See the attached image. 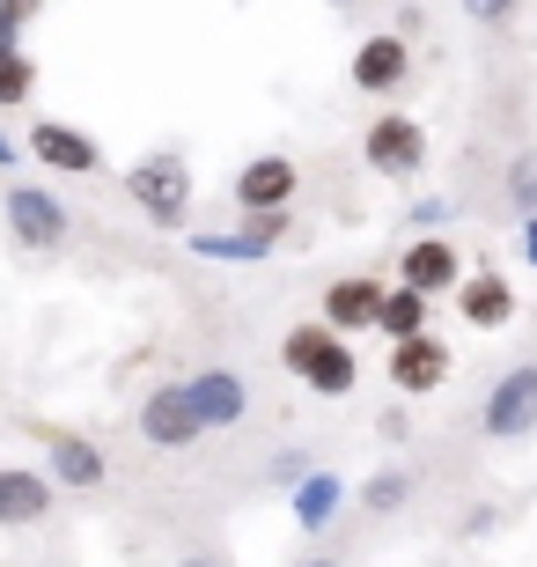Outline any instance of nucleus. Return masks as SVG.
<instances>
[{"mask_svg": "<svg viewBox=\"0 0 537 567\" xmlns=\"http://www.w3.org/2000/svg\"><path fill=\"white\" fill-rule=\"evenodd\" d=\"M280 369H288V377H302L317 399H347L353 377H361L339 324H295V332L280 339Z\"/></svg>", "mask_w": 537, "mask_h": 567, "instance_id": "1", "label": "nucleus"}, {"mask_svg": "<svg viewBox=\"0 0 537 567\" xmlns=\"http://www.w3.org/2000/svg\"><path fill=\"white\" fill-rule=\"evenodd\" d=\"M125 199H133L155 229H185V214H192V169H185V155H141V163L125 169Z\"/></svg>", "mask_w": 537, "mask_h": 567, "instance_id": "2", "label": "nucleus"}, {"mask_svg": "<svg viewBox=\"0 0 537 567\" xmlns=\"http://www.w3.org/2000/svg\"><path fill=\"white\" fill-rule=\"evenodd\" d=\"M478 427L486 442H523L537 435V361H516V369H500L486 405H478Z\"/></svg>", "mask_w": 537, "mask_h": 567, "instance_id": "3", "label": "nucleus"}, {"mask_svg": "<svg viewBox=\"0 0 537 567\" xmlns=\"http://www.w3.org/2000/svg\"><path fill=\"white\" fill-rule=\"evenodd\" d=\"M141 435H147V450H192L214 427L199 413V399H192V383H155L141 399Z\"/></svg>", "mask_w": 537, "mask_h": 567, "instance_id": "4", "label": "nucleus"}, {"mask_svg": "<svg viewBox=\"0 0 537 567\" xmlns=\"http://www.w3.org/2000/svg\"><path fill=\"white\" fill-rule=\"evenodd\" d=\"M0 214H8V236H16L22 251H66V236H74V214L38 185H16L0 199Z\"/></svg>", "mask_w": 537, "mask_h": 567, "instance_id": "5", "label": "nucleus"}, {"mask_svg": "<svg viewBox=\"0 0 537 567\" xmlns=\"http://www.w3.org/2000/svg\"><path fill=\"white\" fill-rule=\"evenodd\" d=\"M361 155H369L375 177H420L427 169V133H420V118H405V111H383L369 133H361Z\"/></svg>", "mask_w": 537, "mask_h": 567, "instance_id": "6", "label": "nucleus"}, {"mask_svg": "<svg viewBox=\"0 0 537 567\" xmlns=\"http://www.w3.org/2000/svg\"><path fill=\"white\" fill-rule=\"evenodd\" d=\"M44 464H52V480L66 494H96L111 480V457L89 435H74V427H44Z\"/></svg>", "mask_w": 537, "mask_h": 567, "instance_id": "7", "label": "nucleus"}, {"mask_svg": "<svg viewBox=\"0 0 537 567\" xmlns=\"http://www.w3.org/2000/svg\"><path fill=\"white\" fill-rule=\"evenodd\" d=\"M280 236H288V207H272V214H250L244 229H199L192 236V251L199 258H272L280 251Z\"/></svg>", "mask_w": 537, "mask_h": 567, "instance_id": "8", "label": "nucleus"}, {"mask_svg": "<svg viewBox=\"0 0 537 567\" xmlns=\"http://www.w3.org/2000/svg\"><path fill=\"white\" fill-rule=\"evenodd\" d=\"M353 89L361 96H397L405 89V74H413V44L397 38V30H383V38H361V52H353Z\"/></svg>", "mask_w": 537, "mask_h": 567, "instance_id": "9", "label": "nucleus"}, {"mask_svg": "<svg viewBox=\"0 0 537 567\" xmlns=\"http://www.w3.org/2000/svg\"><path fill=\"white\" fill-rule=\"evenodd\" d=\"M295 192H302V169L288 155H250L236 169V207L244 214H272V207H295Z\"/></svg>", "mask_w": 537, "mask_h": 567, "instance_id": "10", "label": "nucleus"}, {"mask_svg": "<svg viewBox=\"0 0 537 567\" xmlns=\"http://www.w3.org/2000/svg\"><path fill=\"white\" fill-rule=\"evenodd\" d=\"M22 147H30L44 169H66V177H96V163H104V147L89 141L82 126H60V118H38Z\"/></svg>", "mask_w": 537, "mask_h": 567, "instance_id": "11", "label": "nucleus"}, {"mask_svg": "<svg viewBox=\"0 0 537 567\" xmlns=\"http://www.w3.org/2000/svg\"><path fill=\"white\" fill-rule=\"evenodd\" d=\"M442 377H450V347H442L434 332L391 339V383L405 391V399H420V391H442Z\"/></svg>", "mask_w": 537, "mask_h": 567, "instance_id": "12", "label": "nucleus"}, {"mask_svg": "<svg viewBox=\"0 0 537 567\" xmlns=\"http://www.w3.org/2000/svg\"><path fill=\"white\" fill-rule=\"evenodd\" d=\"M52 486L44 472H22V464H0V530H30L52 516Z\"/></svg>", "mask_w": 537, "mask_h": 567, "instance_id": "13", "label": "nucleus"}, {"mask_svg": "<svg viewBox=\"0 0 537 567\" xmlns=\"http://www.w3.org/2000/svg\"><path fill=\"white\" fill-rule=\"evenodd\" d=\"M383 280L369 274H347V280H331L324 288V324H339V332H375V317H383Z\"/></svg>", "mask_w": 537, "mask_h": 567, "instance_id": "14", "label": "nucleus"}, {"mask_svg": "<svg viewBox=\"0 0 537 567\" xmlns=\"http://www.w3.org/2000/svg\"><path fill=\"white\" fill-rule=\"evenodd\" d=\"M192 399L207 413V427H244L250 421V383L236 369H199L192 377Z\"/></svg>", "mask_w": 537, "mask_h": 567, "instance_id": "15", "label": "nucleus"}, {"mask_svg": "<svg viewBox=\"0 0 537 567\" xmlns=\"http://www.w3.org/2000/svg\"><path fill=\"white\" fill-rule=\"evenodd\" d=\"M456 302H464V324H478V332H500V324L516 317V288L500 274H464Z\"/></svg>", "mask_w": 537, "mask_h": 567, "instance_id": "16", "label": "nucleus"}, {"mask_svg": "<svg viewBox=\"0 0 537 567\" xmlns=\"http://www.w3.org/2000/svg\"><path fill=\"white\" fill-rule=\"evenodd\" d=\"M397 274L413 280V288L442 295V288H464V258H456L442 236H420V244H405V266H397Z\"/></svg>", "mask_w": 537, "mask_h": 567, "instance_id": "17", "label": "nucleus"}, {"mask_svg": "<svg viewBox=\"0 0 537 567\" xmlns=\"http://www.w3.org/2000/svg\"><path fill=\"white\" fill-rule=\"evenodd\" d=\"M288 508H295V524L302 530H324L339 508H347V480L339 472H310L302 486H288Z\"/></svg>", "mask_w": 537, "mask_h": 567, "instance_id": "18", "label": "nucleus"}, {"mask_svg": "<svg viewBox=\"0 0 537 567\" xmlns=\"http://www.w3.org/2000/svg\"><path fill=\"white\" fill-rule=\"evenodd\" d=\"M375 332H383V339H413V332H427V288L397 280V288L383 295V317H375Z\"/></svg>", "mask_w": 537, "mask_h": 567, "instance_id": "19", "label": "nucleus"}, {"mask_svg": "<svg viewBox=\"0 0 537 567\" xmlns=\"http://www.w3.org/2000/svg\"><path fill=\"white\" fill-rule=\"evenodd\" d=\"M405 502H413V472H405V464H383V472L361 480V508H369V516H391V508H405Z\"/></svg>", "mask_w": 537, "mask_h": 567, "instance_id": "20", "label": "nucleus"}, {"mask_svg": "<svg viewBox=\"0 0 537 567\" xmlns=\"http://www.w3.org/2000/svg\"><path fill=\"white\" fill-rule=\"evenodd\" d=\"M30 89H38V60L30 52H0V111L30 104Z\"/></svg>", "mask_w": 537, "mask_h": 567, "instance_id": "21", "label": "nucleus"}, {"mask_svg": "<svg viewBox=\"0 0 537 567\" xmlns=\"http://www.w3.org/2000/svg\"><path fill=\"white\" fill-rule=\"evenodd\" d=\"M500 185H508V207L516 214H537V155H516Z\"/></svg>", "mask_w": 537, "mask_h": 567, "instance_id": "22", "label": "nucleus"}, {"mask_svg": "<svg viewBox=\"0 0 537 567\" xmlns=\"http://www.w3.org/2000/svg\"><path fill=\"white\" fill-rule=\"evenodd\" d=\"M523 0H464V22H478V30H500V22H516Z\"/></svg>", "mask_w": 537, "mask_h": 567, "instance_id": "23", "label": "nucleus"}, {"mask_svg": "<svg viewBox=\"0 0 537 567\" xmlns=\"http://www.w3.org/2000/svg\"><path fill=\"white\" fill-rule=\"evenodd\" d=\"M317 472V457L310 450H288V457H272V486H302Z\"/></svg>", "mask_w": 537, "mask_h": 567, "instance_id": "24", "label": "nucleus"}, {"mask_svg": "<svg viewBox=\"0 0 537 567\" xmlns=\"http://www.w3.org/2000/svg\"><path fill=\"white\" fill-rule=\"evenodd\" d=\"M413 221L420 229H442L450 221V199H413Z\"/></svg>", "mask_w": 537, "mask_h": 567, "instance_id": "25", "label": "nucleus"}, {"mask_svg": "<svg viewBox=\"0 0 537 567\" xmlns=\"http://www.w3.org/2000/svg\"><path fill=\"white\" fill-rule=\"evenodd\" d=\"M0 52H22V16L16 8H0Z\"/></svg>", "mask_w": 537, "mask_h": 567, "instance_id": "26", "label": "nucleus"}, {"mask_svg": "<svg viewBox=\"0 0 537 567\" xmlns=\"http://www.w3.org/2000/svg\"><path fill=\"white\" fill-rule=\"evenodd\" d=\"M375 435H383V442H405V413H397V405H391V413L375 421Z\"/></svg>", "mask_w": 537, "mask_h": 567, "instance_id": "27", "label": "nucleus"}, {"mask_svg": "<svg viewBox=\"0 0 537 567\" xmlns=\"http://www.w3.org/2000/svg\"><path fill=\"white\" fill-rule=\"evenodd\" d=\"M523 266L537 274V214H523Z\"/></svg>", "mask_w": 537, "mask_h": 567, "instance_id": "28", "label": "nucleus"}, {"mask_svg": "<svg viewBox=\"0 0 537 567\" xmlns=\"http://www.w3.org/2000/svg\"><path fill=\"white\" fill-rule=\"evenodd\" d=\"M177 567H228V553H214V546H199V553H185Z\"/></svg>", "mask_w": 537, "mask_h": 567, "instance_id": "29", "label": "nucleus"}, {"mask_svg": "<svg viewBox=\"0 0 537 567\" xmlns=\"http://www.w3.org/2000/svg\"><path fill=\"white\" fill-rule=\"evenodd\" d=\"M8 163H22V147L8 141V133H0V169H8Z\"/></svg>", "mask_w": 537, "mask_h": 567, "instance_id": "30", "label": "nucleus"}, {"mask_svg": "<svg viewBox=\"0 0 537 567\" xmlns=\"http://www.w3.org/2000/svg\"><path fill=\"white\" fill-rule=\"evenodd\" d=\"M302 567H347V560H331V553H317V560H302Z\"/></svg>", "mask_w": 537, "mask_h": 567, "instance_id": "31", "label": "nucleus"}, {"mask_svg": "<svg viewBox=\"0 0 537 567\" xmlns=\"http://www.w3.org/2000/svg\"><path fill=\"white\" fill-rule=\"evenodd\" d=\"M0 8H16V0H0Z\"/></svg>", "mask_w": 537, "mask_h": 567, "instance_id": "32", "label": "nucleus"}]
</instances>
